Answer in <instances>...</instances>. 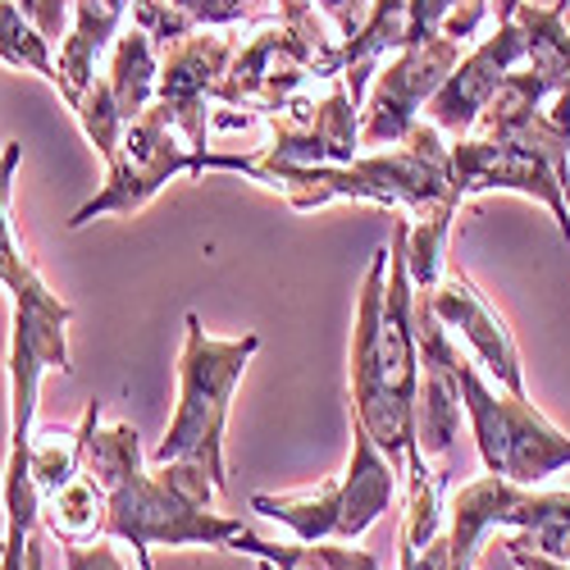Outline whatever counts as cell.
<instances>
[{"label": "cell", "mask_w": 570, "mask_h": 570, "mask_svg": "<svg viewBox=\"0 0 570 570\" xmlns=\"http://www.w3.org/2000/svg\"><path fill=\"white\" fill-rule=\"evenodd\" d=\"M406 46V0H374L365 28L343 41V82L352 91V101L361 106L370 73H379L389 56H397Z\"/></svg>", "instance_id": "ffe728a7"}, {"label": "cell", "mask_w": 570, "mask_h": 570, "mask_svg": "<svg viewBox=\"0 0 570 570\" xmlns=\"http://www.w3.org/2000/svg\"><path fill=\"white\" fill-rule=\"evenodd\" d=\"M328 78H343V46L328 37V19L315 10V0H278L274 14L247 23L215 106L269 119L297 91Z\"/></svg>", "instance_id": "277c9868"}, {"label": "cell", "mask_w": 570, "mask_h": 570, "mask_svg": "<svg viewBox=\"0 0 570 570\" xmlns=\"http://www.w3.org/2000/svg\"><path fill=\"white\" fill-rule=\"evenodd\" d=\"M178 174L202 178L206 160H202V151L193 147V141L178 132L174 110L165 101H151L147 110H141L124 128L119 151L106 160L101 193L73 210L69 228H87L91 219H101V215H137V210H147L165 193V183L178 178Z\"/></svg>", "instance_id": "ba28073f"}, {"label": "cell", "mask_w": 570, "mask_h": 570, "mask_svg": "<svg viewBox=\"0 0 570 570\" xmlns=\"http://www.w3.org/2000/svg\"><path fill=\"white\" fill-rule=\"evenodd\" d=\"M274 165H347L361 156V106L343 78L306 87L265 119V141L252 151Z\"/></svg>", "instance_id": "30bf717a"}, {"label": "cell", "mask_w": 570, "mask_h": 570, "mask_svg": "<svg viewBox=\"0 0 570 570\" xmlns=\"http://www.w3.org/2000/svg\"><path fill=\"white\" fill-rule=\"evenodd\" d=\"M430 306L448 324V334L470 347L474 365H480L498 389L525 397V365H520V347L511 338L507 320L498 315V306L474 288V278L465 269H456V265L443 269V278L430 288Z\"/></svg>", "instance_id": "9a60e30c"}, {"label": "cell", "mask_w": 570, "mask_h": 570, "mask_svg": "<svg viewBox=\"0 0 570 570\" xmlns=\"http://www.w3.org/2000/svg\"><path fill=\"white\" fill-rule=\"evenodd\" d=\"M370 6H374V0H315V10L338 28V37H343V41H352V37L365 28Z\"/></svg>", "instance_id": "4dcf8cb0"}, {"label": "cell", "mask_w": 570, "mask_h": 570, "mask_svg": "<svg viewBox=\"0 0 570 570\" xmlns=\"http://www.w3.org/2000/svg\"><path fill=\"white\" fill-rule=\"evenodd\" d=\"M41 530L51 539H60V548L101 539V530H106V493H101V484L91 480L87 470L78 474V480H69L56 498L41 502Z\"/></svg>", "instance_id": "603a6c76"}, {"label": "cell", "mask_w": 570, "mask_h": 570, "mask_svg": "<svg viewBox=\"0 0 570 570\" xmlns=\"http://www.w3.org/2000/svg\"><path fill=\"white\" fill-rule=\"evenodd\" d=\"M465 6V0H406V46L443 37V23Z\"/></svg>", "instance_id": "f1b7e54d"}, {"label": "cell", "mask_w": 570, "mask_h": 570, "mask_svg": "<svg viewBox=\"0 0 570 570\" xmlns=\"http://www.w3.org/2000/svg\"><path fill=\"white\" fill-rule=\"evenodd\" d=\"M82 470L106 493L101 539L132 548L141 570H151V548H228L247 530L243 515L215 511L219 489L197 461H156L147 470L137 430L124 420L87 434Z\"/></svg>", "instance_id": "6da1fadb"}, {"label": "cell", "mask_w": 570, "mask_h": 570, "mask_svg": "<svg viewBox=\"0 0 570 570\" xmlns=\"http://www.w3.org/2000/svg\"><path fill=\"white\" fill-rule=\"evenodd\" d=\"M507 557L515 570H570V561H557V557H543V552H530L520 543H507Z\"/></svg>", "instance_id": "1f68e13d"}, {"label": "cell", "mask_w": 570, "mask_h": 570, "mask_svg": "<svg viewBox=\"0 0 570 570\" xmlns=\"http://www.w3.org/2000/svg\"><path fill=\"white\" fill-rule=\"evenodd\" d=\"M566 6H570V0H552V6L520 0V10L511 19L525 28V65H534V69H543L557 82L570 87V23H566Z\"/></svg>", "instance_id": "cb8c5ba5"}, {"label": "cell", "mask_w": 570, "mask_h": 570, "mask_svg": "<svg viewBox=\"0 0 570 570\" xmlns=\"http://www.w3.org/2000/svg\"><path fill=\"white\" fill-rule=\"evenodd\" d=\"M233 552H252L261 561V570H384L365 548H352V543H269V539H256L252 530H243L233 543Z\"/></svg>", "instance_id": "7402d4cb"}, {"label": "cell", "mask_w": 570, "mask_h": 570, "mask_svg": "<svg viewBox=\"0 0 570 570\" xmlns=\"http://www.w3.org/2000/svg\"><path fill=\"white\" fill-rule=\"evenodd\" d=\"M397 480L402 470L352 420V456L338 480H328L311 493H256L252 511H261L283 530H293V539L302 543H356L393 507Z\"/></svg>", "instance_id": "8992f818"}, {"label": "cell", "mask_w": 570, "mask_h": 570, "mask_svg": "<svg viewBox=\"0 0 570 570\" xmlns=\"http://www.w3.org/2000/svg\"><path fill=\"white\" fill-rule=\"evenodd\" d=\"M69 320L73 306L37 278L32 288L10 297V448L32 443L41 379L60 370L69 374Z\"/></svg>", "instance_id": "9c48e42d"}, {"label": "cell", "mask_w": 570, "mask_h": 570, "mask_svg": "<svg viewBox=\"0 0 570 570\" xmlns=\"http://www.w3.org/2000/svg\"><path fill=\"white\" fill-rule=\"evenodd\" d=\"M243 46V28H197L193 37H183L174 46H165L160 56V91L156 101H165L174 110L178 132L202 151V160L210 156V106L219 101V87L228 78V65Z\"/></svg>", "instance_id": "7c38bea8"}, {"label": "cell", "mask_w": 570, "mask_h": 570, "mask_svg": "<svg viewBox=\"0 0 570 570\" xmlns=\"http://www.w3.org/2000/svg\"><path fill=\"white\" fill-rule=\"evenodd\" d=\"M23 570H46V543H41V534H32V543H28V561H23Z\"/></svg>", "instance_id": "d6a6232c"}, {"label": "cell", "mask_w": 570, "mask_h": 570, "mask_svg": "<svg viewBox=\"0 0 570 570\" xmlns=\"http://www.w3.org/2000/svg\"><path fill=\"white\" fill-rule=\"evenodd\" d=\"M0 60L10 69L37 73L56 87L60 65H56V41H46V32L19 10V0H0Z\"/></svg>", "instance_id": "484cf974"}, {"label": "cell", "mask_w": 570, "mask_h": 570, "mask_svg": "<svg viewBox=\"0 0 570 570\" xmlns=\"http://www.w3.org/2000/svg\"><path fill=\"white\" fill-rule=\"evenodd\" d=\"M261 352V334L243 338H215L206 334L202 315L183 320V352H178V406L151 461H197L215 489L224 493L228 465H224V430L237 397V384Z\"/></svg>", "instance_id": "5b68a950"}, {"label": "cell", "mask_w": 570, "mask_h": 570, "mask_svg": "<svg viewBox=\"0 0 570 570\" xmlns=\"http://www.w3.org/2000/svg\"><path fill=\"white\" fill-rule=\"evenodd\" d=\"M515 10H520V0H493V14H498V23H507Z\"/></svg>", "instance_id": "836d02e7"}, {"label": "cell", "mask_w": 570, "mask_h": 570, "mask_svg": "<svg viewBox=\"0 0 570 570\" xmlns=\"http://www.w3.org/2000/svg\"><path fill=\"white\" fill-rule=\"evenodd\" d=\"M520 65H525V28H520L515 19H507L461 56V65L448 73L439 97L430 101V110H424V119L452 141L470 137L474 124H480V115L489 110V101L498 97L502 78Z\"/></svg>", "instance_id": "2e32d148"}, {"label": "cell", "mask_w": 570, "mask_h": 570, "mask_svg": "<svg viewBox=\"0 0 570 570\" xmlns=\"http://www.w3.org/2000/svg\"><path fill=\"white\" fill-rule=\"evenodd\" d=\"M73 119H78V128H82V137L97 147V156L101 160H110L115 151H119V141H124V128H128V119L119 115V106H115V97H110V82H106V73L91 82L87 91H82V101L69 110Z\"/></svg>", "instance_id": "4316f807"}, {"label": "cell", "mask_w": 570, "mask_h": 570, "mask_svg": "<svg viewBox=\"0 0 570 570\" xmlns=\"http://www.w3.org/2000/svg\"><path fill=\"white\" fill-rule=\"evenodd\" d=\"M452 183L461 197L480 193H515L525 202L548 206L557 219V233L570 243V187L566 178L520 141H493V137H456L452 141Z\"/></svg>", "instance_id": "4fadbf2b"}, {"label": "cell", "mask_w": 570, "mask_h": 570, "mask_svg": "<svg viewBox=\"0 0 570 570\" xmlns=\"http://www.w3.org/2000/svg\"><path fill=\"white\" fill-rule=\"evenodd\" d=\"M19 160H23V147H19V141H6V147H0V288H6V297L32 288V283L41 278V269L32 265L28 247L19 243V228H14Z\"/></svg>", "instance_id": "d4e9b609"}, {"label": "cell", "mask_w": 570, "mask_h": 570, "mask_svg": "<svg viewBox=\"0 0 570 570\" xmlns=\"http://www.w3.org/2000/svg\"><path fill=\"white\" fill-rule=\"evenodd\" d=\"M411 219L393 224L389 247L370 256L352 328V420L397 470L420 452V343H415V283L406 261Z\"/></svg>", "instance_id": "7a4b0ae2"}, {"label": "cell", "mask_w": 570, "mask_h": 570, "mask_svg": "<svg viewBox=\"0 0 570 570\" xmlns=\"http://www.w3.org/2000/svg\"><path fill=\"white\" fill-rule=\"evenodd\" d=\"M206 169L247 174L252 183L269 187L293 210H320L334 202L379 206V210H406V219H456V206L465 202L452 183V141L420 119L406 141L384 147L374 156H356L347 165H274L247 156H206Z\"/></svg>", "instance_id": "3957f363"}, {"label": "cell", "mask_w": 570, "mask_h": 570, "mask_svg": "<svg viewBox=\"0 0 570 570\" xmlns=\"http://www.w3.org/2000/svg\"><path fill=\"white\" fill-rule=\"evenodd\" d=\"M106 82H110V97H115V106H119V115L128 124L156 101V91H160V51L141 28H128V32L115 37L110 60H106Z\"/></svg>", "instance_id": "d6986e66"}, {"label": "cell", "mask_w": 570, "mask_h": 570, "mask_svg": "<svg viewBox=\"0 0 570 570\" xmlns=\"http://www.w3.org/2000/svg\"><path fill=\"white\" fill-rule=\"evenodd\" d=\"M566 91V82H557L543 69H511L498 87V97L489 101V110L480 115L470 137H493V141H520L530 132V124L543 115L548 101H557Z\"/></svg>", "instance_id": "ac0fdd59"}, {"label": "cell", "mask_w": 570, "mask_h": 570, "mask_svg": "<svg viewBox=\"0 0 570 570\" xmlns=\"http://www.w3.org/2000/svg\"><path fill=\"white\" fill-rule=\"evenodd\" d=\"M415 343H420V397H415V443L430 461H443L461 434V347L434 315L430 293L415 288Z\"/></svg>", "instance_id": "5bb4252c"}, {"label": "cell", "mask_w": 570, "mask_h": 570, "mask_svg": "<svg viewBox=\"0 0 570 570\" xmlns=\"http://www.w3.org/2000/svg\"><path fill=\"white\" fill-rule=\"evenodd\" d=\"M65 570H128L115 539H91V543H65Z\"/></svg>", "instance_id": "f546056e"}, {"label": "cell", "mask_w": 570, "mask_h": 570, "mask_svg": "<svg viewBox=\"0 0 570 570\" xmlns=\"http://www.w3.org/2000/svg\"><path fill=\"white\" fill-rule=\"evenodd\" d=\"M110 6H119V10H132V0H110Z\"/></svg>", "instance_id": "e575fe53"}, {"label": "cell", "mask_w": 570, "mask_h": 570, "mask_svg": "<svg viewBox=\"0 0 570 570\" xmlns=\"http://www.w3.org/2000/svg\"><path fill=\"white\" fill-rule=\"evenodd\" d=\"M124 19H128V10L110 6V0H73V23H69V37L60 41V56H56V65H60L56 91L69 110L82 101V91L101 78V60L110 56Z\"/></svg>", "instance_id": "e0dca14e"}, {"label": "cell", "mask_w": 570, "mask_h": 570, "mask_svg": "<svg viewBox=\"0 0 570 570\" xmlns=\"http://www.w3.org/2000/svg\"><path fill=\"white\" fill-rule=\"evenodd\" d=\"M461 402L489 474L534 489L570 470V434H561L530 397L498 389L474 361L461 365Z\"/></svg>", "instance_id": "52a82bcc"}, {"label": "cell", "mask_w": 570, "mask_h": 570, "mask_svg": "<svg viewBox=\"0 0 570 570\" xmlns=\"http://www.w3.org/2000/svg\"><path fill=\"white\" fill-rule=\"evenodd\" d=\"M461 56H465L461 41L430 37L402 46L397 56L379 65L370 101L361 110V147H397V141H406V132L424 119V110L439 97L448 73L461 65Z\"/></svg>", "instance_id": "8fae6325"}, {"label": "cell", "mask_w": 570, "mask_h": 570, "mask_svg": "<svg viewBox=\"0 0 570 570\" xmlns=\"http://www.w3.org/2000/svg\"><path fill=\"white\" fill-rule=\"evenodd\" d=\"M101 424V402L91 397L82 420L73 424V430H46V434H32L28 443V470H32V484L46 498H56L69 480H78L82 474V456H87V434Z\"/></svg>", "instance_id": "44dd1931"}, {"label": "cell", "mask_w": 570, "mask_h": 570, "mask_svg": "<svg viewBox=\"0 0 570 570\" xmlns=\"http://www.w3.org/2000/svg\"><path fill=\"white\" fill-rule=\"evenodd\" d=\"M193 28H243L265 14V0H169Z\"/></svg>", "instance_id": "83f0119b"}]
</instances>
